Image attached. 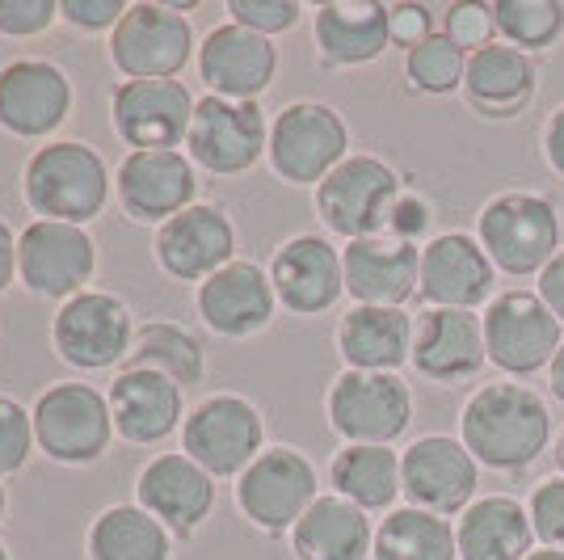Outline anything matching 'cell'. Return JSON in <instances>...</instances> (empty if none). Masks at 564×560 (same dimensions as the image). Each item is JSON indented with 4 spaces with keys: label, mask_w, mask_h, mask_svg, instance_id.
Segmentation results:
<instances>
[{
    "label": "cell",
    "mask_w": 564,
    "mask_h": 560,
    "mask_svg": "<svg viewBox=\"0 0 564 560\" xmlns=\"http://www.w3.org/2000/svg\"><path fill=\"white\" fill-rule=\"evenodd\" d=\"M459 443L489 472H527L556 443V421L547 400L522 379L480 384L459 409Z\"/></svg>",
    "instance_id": "1"
},
{
    "label": "cell",
    "mask_w": 564,
    "mask_h": 560,
    "mask_svg": "<svg viewBox=\"0 0 564 560\" xmlns=\"http://www.w3.org/2000/svg\"><path fill=\"white\" fill-rule=\"evenodd\" d=\"M22 190L25 207L39 219L85 228L110 203V169L89 143L55 140L25 161Z\"/></svg>",
    "instance_id": "2"
},
{
    "label": "cell",
    "mask_w": 564,
    "mask_h": 560,
    "mask_svg": "<svg viewBox=\"0 0 564 560\" xmlns=\"http://www.w3.org/2000/svg\"><path fill=\"white\" fill-rule=\"evenodd\" d=\"M476 240L494 257L497 274L527 279L561 254V207L540 190L494 194L476 215Z\"/></svg>",
    "instance_id": "3"
},
{
    "label": "cell",
    "mask_w": 564,
    "mask_h": 560,
    "mask_svg": "<svg viewBox=\"0 0 564 560\" xmlns=\"http://www.w3.org/2000/svg\"><path fill=\"white\" fill-rule=\"evenodd\" d=\"M350 157V127L325 101H291L270 122L265 161L286 186H321Z\"/></svg>",
    "instance_id": "4"
},
{
    "label": "cell",
    "mask_w": 564,
    "mask_h": 560,
    "mask_svg": "<svg viewBox=\"0 0 564 560\" xmlns=\"http://www.w3.org/2000/svg\"><path fill=\"white\" fill-rule=\"evenodd\" d=\"M400 173L376 152H350L346 161L333 169L329 177L316 186V215L333 236L362 240L388 228V215L397 207Z\"/></svg>",
    "instance_id": "5"
},
{
    "label": "cell",
    "mask_w": 564,
    "mask_h": 560,
    "mask_svg": "<svg viewBox=\"0 0 564 560\" xmlns=\"http://www.w3.org/2000/svg\"><path fill=\"white\" fill-rule=\"evenodd\" d=\"M316 464L300 446H265L236 476V506L261 536H286L321 497Z\"/></svg>",
    "instance_id": "6"
},
{
    "label": "cell",
    "mask_w": 564,
    "mask_h": 560,
    "mask_svg": "<svg viewBox=\"0 0 564 560\" xmlns=\"http://www.w3.org/2000/svg\"><path fill=\"white\" fill-rule=\"evenodd\" d=\"M329 426L358 446H392L413 426V392L392 371H341L325 397Z\"/></svg>",
    "instance_id": "7"
},
{
    "label": "cell",
    "mask_w": 564,
    "mask_h": 560,
    "mask_svg": "<svg viewBox=\"0 0 564 560\" xmlns=\"http://www.w3.org/2000/svg\"><path fill=\"white\" fill-rule=\"evenodd\" d=\"M34 418V443L55 464H97L115 439L110 397L89 384H55L30 409Z\"/></svg>",
    "instance_id": "8"
},
{
    "label": "cell",
    "mask_w": 564,
    "mask_h": 560,
    "mask_svg": "<svg viewBox=\"0 0 564 560\" xmlns=\"http://www.w3.org/2000/svg\"><path fill=\"white\" fill-rule=\"evenodd\" d=\"M480 321H485L489 363H494L497 371L510 375V379H527V375L535 371H547L564 342L561 321L527 287L497 291L494 304L480 312Z\"/></svg>",
    "instance_id": "9"
},
{
    "label": "cell",
    "mask_w": 564,
    "mask_h": 560,
    "mask_svg": "<svg viewBox=\"0 0 564 560\" xmlns=\"http://www.w3.org/2000/svg\"><path fill=\"white\" fill-rule=\"evenodd\" d=\"M182 451L198 467L219 476H240L265 451V421L253 400L236 392H215L198 400L182 421Z\"/></svg>",
    "instance_id": "10"
},
{
    "label": "cell",
    "mask_w": 564,
    "mask_h": 560,
    "mask_svg": "<svg viewBox=\"0 0 564 560\" xmlns=\"http://www.w3.org/2000/svg\"><path fill=\"white\" fill-rule=\"evenodd\" d=\"M135 316L110 291H80L55 312L51 346L76 371H110L131 358L135 346Z\"/></svg>",
    "instance_id": "11"
},
{
    "label": "cell",
    "mask_w": 564,
    "mask_h": 560,
    "mask_svg": "<svg viewBox=\"0 0 564 560\" xmlns=\"http://www.w3.org/2000/svg\"><path fill=\"white\" fill-rule=\"evenodd\" d=\"M270 148V122L258 101H228V97H198L194 122L186 136V157L194 169L215 177L249 173Z\"/></svg>",
    "instance_id": "12"
},
{
    "label": "cell",
    "mask_w": 564,
    "mask_h": 560,
    "mask_svg": "<svg viewBox=\"0 0 564 560\" xmlns=\"http://www.w3.org/2000/svg\"><path fill=\"white\" fill-rule=\"evenodd\" d=\"M194 55L189 18L173 4H127L110 34V60L127 80H177Z\"/></svg>",
    "instance_id": "13"
},
{
    "label": "cell",
    "mask_w": 564,
    "mask_h": 560,
    "mask_svg": "<svg viewBox=\"0 0 564 560\" xmlns=\"http://www.w3.org/2000/svg\"><path fill=\"white\" fill-rule=\"evenodd\" d=\"M97 270L94 236L76 224L34 219L18 236V279L39 300H64L85 291V282Z\"/></svg>",
    "instance_id": "14"
},
{
    "label": "cell",
    "mask_w": 564,
    "mask_h": 560,
    "mask_svg": "<svg viewBox=\"0 0 564 560\" xmlns=\"http://www.w3.org/2000/svg\"><path fill=\"white\" fill-rule=\"evenodd\" d=\"M400 485L409 506L451 518L476 502L480 464L455 434H422L400 451Z\"/></svg>",
    "instance_id": "15"
},
{
    "label": "cell",
    "mask_w": 564,
    "mask_h": 560,
    "mask_svg": "<svg viewBox=\"0 0 564 560\" xmlns=\"http://www.w3.org/2000/svg\"><path fill=\"white\" fill-rule=\"evenodd\" d=\"M409 367L422 375L425 384L438 388H459L471 384L489 367L485 351V321L480 312L464 308H425L413 321V354Z\"/></svg>",
    "instance_id": "16"
},
{
    "label": "cell",
    "mask_w": 564,
    "mask_h": 560,
    "mask_svg": "<svg viewBox=\"0 0 564 560\" xmlns=\"http://www.w3.org/2000/svg\"><path fill=\"white\" fill-rule=\"evenodd\" d=\"M194 106L182 80H122L110 97V118L131 152H173L186 143Z\"/></svg>",
    "instance_id": "17"
},
{
    "label": "cell",
    "mask_w": 564,
    "mask_h": 560,
    "mask_svg": "<svg viewBox=\"0 0 564 560\" xmlns=\"http://www.w3.org/2000/svg\"><path fill=\"white\" fill-rule=\"evenodd\" d=\"M497 295V266L471 233H438L422 245V287L425 308H489Z\"/></svg>",
    "instance_id": "18"
},
{
    "label": "cell",
    "mask_w": 564,
    "mask_h": 560,
    "mask_svg": "<svg viewBox=\"0 0 564 560\" xmlns=\"http://www.w3.org/2000/svg\"><path fill=\"white\" fill-rule=\"evenodd\" d=\"M156 261L173 282H203L236 261V224L215 203H194L156 228Z\"/></svg>",
    "instance_id": "19"
},
{
    "label": "cell",
    "mask_w": 564,
    "mask_h": 560,
    "mask_svg": "<svg viewBox=\"0 0 564 560\" xmlns=\"http://www.w3.org/2000/svg\"><path fill=\"white\" fill-rule=\"evenodd\" d=\"M118 207L135 224H169L194 207L198 173L186 152H127L115 173Z\"/></svg>",
    "instance_id": "20"
},
{
    "label": "cell",
    "mask_w": 564,
    "mask_h": 560,
    "mask_svg": "<svg viewBox=\"0 0 564 560\" xmlns=\"http://www.w3.org/2000/svg\"><path fill=\"white\" fill-rule=\"evenodd\" d=\"M270 282L286 312L295 316H321L346 295V270L341 249L329 236L300 233L282 240L270 257Z\"/></svg>",
    "instance_id": "21"
},
{
    "label": "cell",
    "mask_w": 564,
    "mask_h": 560,
    "mask_svg": "<svg viewBox=\"0 0 564 560\" xmlns=\"http://www.w3.org/2000/svg\"><path fill=\"white\" fill-rule=\"evenodd\" d=\"M135 506L152 514L169 536L189 539L215 510V476L194 464L186 451H165L143 464L135 481Z\"/></svg>",
    "instance_id": "22"
},
{
    "label": "cell",
    "mask_w": 564,
    "mask_h": 560,
    "mask_svg": "<svg viewBox=\"0 0 564 560\" xmlns=\"http://www.w3.org/2000/svg\"><path fill=\"white\" fill-rule=\"evenodd\" d=\"M72 110L68 72L51 60H13L0 68V127L18 140H47Z\"/></svg>",
    "instance_id": "23"
},
{
    "label": "cell",
    "mask_w": 564,
    "mask_h": 560,
    "mask_svg": "<svg viewBox=\"0 0 564 560\" xmlns=\"http://www.w3.org/2000/svg\"><path fill=\"white\" fill-rule=\"evenodd\" d=\"M341 270L354 304L404 308L422 287V249L392 233L362 236L341 249Z\"/></svg>",
    "instance_id": "24"
},
{
    "label": "cell",
    "mask_w": 564,
    "mask_h": 560,
    "mask_svg": "<svg viewBox=\"0 0 564 560\" xmlns=\"http://www.w3.org/2000/svg\"><path fill=\"white\" fill-rule=\"evenodd\" d=\"M279 76V47L245 25H215L198 47V80L228 101H258Z\"/></svg>",
    "instance_id": "25"
},
{
    "label": "cell",
    "mask_w": 564,
    "mask_h": 560,
    "mask_svg": "<svg viewBox=\"0 0 564 560\" xmlns=\"http://www.w3.org/2000/svg\"><path fill=\"white\" fill-rule=\"evenodd\" d=\"M274 312H279V295H274L270 270H261L258 261L236 257L232 266H224L198 287V316L215 337L245 342L270 325Z\"/></svg>",
    "instance_id": "26"
},
{
    "label": "cell",
    "mask_w": 564,
    "mask_h": 560,
    "mask_svg": "<svg viewBox=\"0 0 564 560\" xmlns=\"http://www.w3.org/2000/svg\"><path fill=\"white\" fill-rule=\"evenodd\" d=\"M110 418L122 443L156 446L182 426V388L161 371L127 367L110 384Z\"/></svg>",
    "instance_id": "27"
},
{
    "label": "cell",
    "mask_w": 564,
    "mask_h": 560,
    "mask_svg": "<svg viewBox=\"0 0 564 560\" xmlns=\"http://www.w3.org/2000/svg\"><path fill=\"white\" fill-rule=\"evenodd\" d=\"M459 94L480 118H518L540 94V64L535 55L497 39L468 55V76Z\"/></svg>",
    "instance_id": "28"
},
{
    "label": "cell",
    "mask_w": 564,
    "mask_h": 560,
    "mask_svg": "<svg viewBox=\"0 0 564 560\" xmlns=\"http://www.w3.org/2000/svg\"><path fill=\"white\" fill-rule=\"evenodd\" d=\"M312 39H316V55L325 68L376 64L379 55L392 47L388 4H379V0H329L316 9Z\"/></svg>",
    "instance_id": "29"
},
{
    "label": "cell",
    "mask_w": 564,
    "mask_h": 560,
    "mask_svg": "<svg viewBox=\"0 0 564 560\" xmlns=\"http://www.w3.org/2000/svg\"><path fill=\"white\" fill-rule=\"evenodd\" d=\"M413 321L404 308H379V304H354L337 321V354L346 371H392L413 354Z\"/></svg>",
    "instance_id": "30"
},
{
    "label": "cell",
    "mask_w": 564,
    "mask_h": 560,
    "mask_svg": "<svg viewBox=\"0 0 564 560\" xmlns=\"http://www.w3.org/2000/svg\"><path fill=\"white\" fill-rule=\"evenodd\" d=\"M455 543L459 560H527L535 552V527L518 497L489 493L459 514Z\"/></svg>",
    "instance_id": "31"
},
{
    "label": "cell",
    "mask_w": 564,
    "mask_h": 560,
    "mask_svg": "<svg viewBox=\"0 0 564 560\" xmlns=\"http://www.w3.org/2000/svg\"><path fill=\"white\" fill-rule=\"evenodd\" d=\"M376 548L371 514L354 502L325 493L291 531V552L300 560H367Z\"/></svg>",
    "instance_id": "32"
},
{
    "label": "cell",
    "mask_w": 564,
    "mask_h": 560,
    "mask_svg": "<svg viewBox=\"0 0 564 560\" xmlns=\"http://www.w3.org/2000/svg\"><path fill=\"white\" fill-rule=\"evenodd\" d=\"M329 485L337 497L354 502L367 514L397 510L400 493V451L392 446H358L346 443L329 464Z\"/></svg>",
    "instance_id": "33"
},
{
    "label": "cell",
    "mask_w": 564,
    "mask_h": 560,
    "mask_svg": "<svg viewBox=\"0 0 564 560\" xmlns=\"http://www.w3.org/2000/svg\"><path fill=\"white\" fill-rule=\"evenodd\" d=\"M371 560H459L455 523L422 506H397L376 527Z\"/></svg>",
    "instance_id": "34"
},
{
    "label": "cell",
    "mask_w": 564,
    "mask_h": 560,
    "mask_svg": "<svg viewBox=\"0 0 564 560\" xmlns=\"http://www.w3.org/2000/svg\"><path fill=\"white\" fill-rule=\"evenodd\" d=\"M173 536L143 506H110L89 527V560H169Z\"/></svg>",
    "instance_id": "35"
},
{
    "label": "cell",
    "mask_w": 564,
    "mask_h": 560,
    "mask_svg": "<svg viewBox=\"0 0 564 560\" xmlns=\"http://www.w3.org/2000/svg\"><path fill=\"white\" fill-rule=\"evenodd\" d=\"M131 367H148V371L169 375L177 388H189L207 375V351L189 329L173 325V321H148L135 333L131 346Z\"/></svg>",
    "instance_id": "36"
},
{
    "label": "cell",
    "mask_w": 564,
    "mask_h": 560,
    "mask_svg": "<svg viewBox=\"0 0 564 560\" xmlns=\"http://www.w3.org/2000/svg\"><path fill=\"white\" fill-rule=\"evenodd\" d=\"M494 25L501 43L535 55L564 39V4L561 0H497Z\"/></svg>",
    "instance_id": "37"
},
{
    "label": "cell",
    "mask_w": 564,
    "mask_h": 560,
    "mask_svg": "<svg viewBox=\"0 0 564 560\" xmlns=\"http://www.w3.org/2000/svg\"><path fill=\"white\" fill-rule=\"evenodd\" d=\"M468 76V51L459 43H451L447 34H430L425 43H417L413 51H404V80L413 94L425 97H447L464 89Z\"/></svg>",
    "instance_id": "38"
},
{
    "label": "cell",
    "mask_w": 564,
    "mask_h": 560,
    "mask_svg": "<svg viewBox=\"0 0 564 560\" xmlns=\"http://www.w3.org/2000/svg\"><path fill=\"white\" fill-rule=\"evenodd\" d=\"M34 451V418L13 397H0V476L22 472Z\"/></svg>",
    "instance_id": "39"
},
{
    "label": "cell",
    "mask_w": 564,
    "mask_h": 560,
    "mask_svg": "<svg viewBox=\"0 0 564 560\" xmlns=\"http://www.w3.org/2000/svg\"><path fill=\"white\" fill-rule=\"evenodd\" d=\"M535 539H543V548H564V476H543L540 485L531 489L527 502Z\"/></svg>",
    "instance_id": "40"
},
{
    "label": "cell",
    "mask_w": 564,
    "mask_h": 560,
    "mask_svg": "<svg viewBox=\"0 0 564 560\" xmlns=\"http://www.w3.org/2000/svg\"><path fill=\"white\" fill-rule=\"evenodd\" d=\"M443 34H447L451 43H459V47L476 55L480 47H489L497 43V25H494V4H447V13H443V25H438Z\"/></svg>",
    "instance_id": "41"
},
{
    "label": "cell",
    "mask_w": 564,
    "mask_h": 560,
    "mask_svg": "<svg viewBox=\"0 0 564 560\" xmlns=\"http://www.w3.org/2000/svg\"><path fill=\"white\" fill-rule=\"evenodd\" d=\"M228 13H232L236 25L274 39V34H282V30H295L304 9H300L295 0H232Z\"/></svg>",
    "instance_id": "42"
},
{
    "label": "cell",
    "mask_w": 564,
    "mask_h": 560,
    "mask_svg": "<svg viewBox=\"0 0 564 560\" xmlns=\"http://www.w3.org/2000/svg\"><path fill=\"white\" fill-rule=\"evenodd\" d=\"M59 18L55 0H0V34L9 39H34L51 30Z\"/></svg>",
    "instance_id": "43"
},
{
    "label": "cell",
    "mask_w": 564,
    "mask_h": 560,
    "mask_svg": "<svg viewBox=\"0 0 564 560\" xmlns=\"http://www.w3.org/2000/svg\"><path fill=\"white\" fill-rule=\"evenodd\" d=\"M430 228H434V203H430L425 194H417V190H400L397 207L388 215V228H383V233H392L422 249V240L430 236Z\"/></svg>",
    "instance_id": "44"
},
{
    "label": "cell",
    "mask_w": 564,
    "mask_h": 560,
    "mask_svg": "<svg viewBox=\"0 0 564 560\" xmlns=\"http://www.w3.org/2000/svg\"><path fill=\"white\" fill-rule=\"evenodd\" d=\"M388 34H392V47L413 51L430 34H438L434 9L430 4H413V0L409 4H388Z\"/></svg>",
    "instance_id": "45"
},
{
    "label": "cell",
    "mask_w": 564,
    "mask_h": 560,
    "mask_svg": "<svg viewBox=\"0 0 564 560\" xmlns=\"http://www.w3.org/2000/svg\"><path fill=\"white\" fill-rule=\"evenodd\" d=\"M127 4L122 0H64L59 4V18L72 25V30H110L122 22Z\"/></svg>",
    "instance_id": "46"
},
{
    "label": "cell",
    "mask_w": 564,
    "mask_h": 560,
    "mask_svg": "<svg viewBox=\"0 0 564 560\" xmlns=\"http://www.w3.org/2000/svg\"><path fill=\"white\" fill-rule=\"evenodd\" d=\"M535 295H540L543 304H547V312H552V316L561 321V329H564V249L540 270V282H535Z\"/></svg>",
    "instance_id": "47"
},
{
    "label": "cell",
    "mask_w": 564,
    "mask_h": 560,
    "mask_svg": "<svg viewBox=\"0 0 564 560\" xmlns=\"http://www.w3.org/2000/svg\"><path fill=\"white\" fill-rule=\"evenodd\" d=\"M540 148H543L547 169H552L556 177H564V106H556V110L547 115V122H543V131H540Z\"/></svg>",
    "instance_id": "48"
},
{
    "label": "cell",
    "mask_w": 564,
    "mask_h": 560,
    "mask_svg": "<svg viewBox=\"0 0 564 560\" xmlns=\"http://www.w3.org/2000/svg\"><path fill=\"white\" fill-rule=\"evenodd\" d=\"M13 274H18V236L0 219V295L13 287Z\"/></svg>",
    "instance_id": "49"
},
{
    "label": "cell",
    "mask_w": 564,
    "mask_h": 560,
    "mask_svg": "<svg viewBox=\"0 0 564 560\" xmlns=\"http://www.w3.org/2000/svg\"><path fill=\"white\" fill-rule=\"evenodd\" d=\"M547 388H552V397L564 405V342H561V351H556V358H552V367H547Z\"/></svg>",
    "instance_id": "50"
},
{
    "label": "cell",
    "mask_w": 564,
    "mask_h": 560,
    "mask_svg": "<svg viewBox=\"0 0 564 560\" xmlns=\"http://www.w3.org/2000/svg\"><path fill=\"white\" fill-rule=\"evenodd\" d=\"M552 460H556V472L564 476V426L556 430V443H552Z\"/></svg>",
    "instance_id": "51"
},
{
    "label": "cell",
    "mask_w": 564,
    "mask_h": 560,
    "mask_svg": "<svg viewBox=\"0 0 564 560\" xmlns=\"http://www.w3.org/2000/svg\"><path fill=\"white\" fill-rule=\"evenodd\" d=\"M527 560H564V548H535Z\"/></svg>",
    "instance_id": "52"
},
{
    "label": "cell",
    "mask_w": 564,
    "mask_h": 560,
    "mask_svg": "<svg viewBox=\"0 0 564 560\" xmlns=\"http://www.w3.org/2000/svg\"><path fill=\"white\" fill-rule=\"evenodd\" d=\"M0 518H4V485H0Z\"/></svg>",
    "instance_id": "53"
},
{
    "label": "cell",
    "mask_w": 564,
    "mask_h": 560,
    "mask_svg": "<svg viewBox=\"0 0 564 560\" xmlns=\"http://www.w3.org/2000/svg\"><path fill=\"white\" fill-rule=\"evenodd\" d=\"M0 560H13V557H9V548H4V543H0Z\"/></svg>",
    "instance_id": "54"
}]
</instances>
